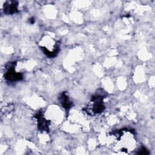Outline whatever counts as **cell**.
Segmentation results:
<instances>
[{
	"label": "cell",
	"instance_id": "obj_5",
	"mask_svg": "<svg viewBox=\"0 0 155 155\" xmlns=\"http://www.w3.org/2000/svg\"><path fill=\"white\" fill-rule=\"evenodd\" d=\"M139 154H148V152L147 151L146 149L145 148H143V149H141V150H140L139 153H138Z\"/></svg>",
	"mask_w": 155,
	"mask_h": 155
},
{
	"label": "cell",
	"instance_id": "obj_1",
	"mask_svg": "<svg viewBox=\"0 0 155 155\" xmlns=\"http://www.w3.org/2000/svg\"><path fill=\"white\" fill-rule=\"evenodd\" d=\"M5 78L6 79L11 81H19L22 78V75L21 73H16L13 67H10L7 72L5 73Z\"/></svg>",
	"mask_w": 155,
	"mask_h": 155
},
{
	"label": "cell",
	"instance_id": "obj_3",
	"mask_svg": "<svg viewBox=\"0 0 155 155\" xmlns=\"http://www.w3.org/2000/svg\"><path fill=\"white\" fill-rule=\"evenodd\" d=\"M17 4L15 2H13L12 3L8 4V5H5V8H4V12L7 13H9V14H12L15 13L18 8H17Z\"/></svg>",
	"mask_w": 155,
	"mask_h": 155
},
{
	"label": "cell",
	"instance_id": "obj_4",
	"mask_svg": "<svg viewBox=\"0 0 155 155\" xmlns=\"http://www.w3.org/2000/svg\"><path fill=\"white\" fill-rule=\"evenodd\" d=\"M61 103L62 104V106L64 107H65V108H67V109L70 108L71 107V103L69 101L68 97H67V96L65 93H62L61 96Z\"/></svg>",
	"mask_w": 155,
	"mask_h": 155
},
{
	"label": "cell",
	"instance_id": "obj_2",
	"mask_svg": "<svg viewBox=\"0 0 155 155\" xmlns=\"http://www.w3.org/2000/svg\"><path fill=\"white\" fill-rule=\"evenodd\" d=\"M38 120V127L42 130H48V123L47 120L43 118L40 114H38L36 116Z\"/></svg>",
	"mask_w": 155,
	"mask_h": 155
}]
</instances>
